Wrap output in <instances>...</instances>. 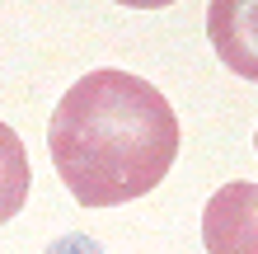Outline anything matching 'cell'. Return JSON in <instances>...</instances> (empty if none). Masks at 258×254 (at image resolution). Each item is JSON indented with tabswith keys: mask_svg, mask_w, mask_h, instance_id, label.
Here are the masks:
<instances>
[{
	"mask_svg": "<svg viewBox=\"0 0 258 254\" xmlns=\"http://www.w3.org/2000/svg\"><path fill=\"white\" fill-rule=\"evenodd\" d=\"M47 151L80 207H117L164 184L178 156V118L150 80L103 66L52 109Z\"/></svg>",
	"mask_w": 258,
	"mask_h": 254,
	"instance_id": "1",
	"label": "cell"
},
{
	"mask_svg": "<svg viewBox=\"0 0 258 254\" xmlns=\"http://www.w3.org/2000/svg\"><path fill=\"white\" fill-rule=\"evenodd\" d=\"M207 254H258V184L230 179L202 207Z\"/></svg>",
	"mask_w": 258,
	"mask_h": 254,
	"instance_id": "2",
	"label": "cell"
},
{
	"mask_svg": "<svg viewBox=\"0 0 258 254\" xmlns=\"http://www.w3.org/2000/svg\"><path fill=\"white\" fill-rule=\"evenodd\" d=\"M207 38L225 71L258 85V0H211Z\"/></svg>",
	"mask_w": 258,
	"mask_h": 254,
	"instance_id": "3",
	"label": "cell"
},
{
	"mask_svg": "<svg viewBox=\"0 0 258 254\" xmlns=\"http://www.w3.org/2000/svg\"><path fill=\"white\" fill-rule=\"evenodd\" d=\"M28 184H33L28 151H24L19 132H14L10 123H0V226L19 217V207L28 198Z\"/></svg>",
	"mask_w": 258,
	"mask_h": 254,
	"instance_id": "4",
	"label": "cell"
},
{
	"mask_svg": "<svg viewBox=\"0 0 258 254\" xmlns=\"http://www.w3.org/2000/svg\"><path fill=\"white\" fill-rule=\"evenodd\" d=\"M117 5H127V10H164L174 0H117Z\"/></svg>",
	"mask_w": 258,
	"mask_h": 254,
	"instance_id": "5",
	"label": "cell"
},
{
	"mask_svg": "<svg viewBox=\"0 0 258 254\" xmlns=\"http://www.w3.org/2000/svg\"><path fill=\"white\" fill-rule=\"evenodd\" d=\"M253 151H258V132H253Z\"/></svg>",
	"mask_w": 258,
	"mask_h": 254,
	"instance_id": "6",
	"label": "cell"
}]
</instances>
